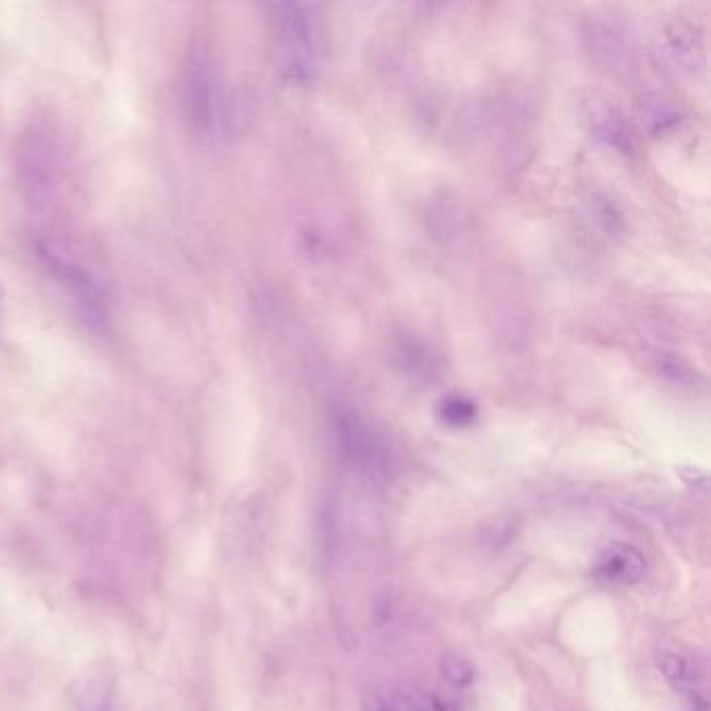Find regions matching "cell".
I'll return each mask as SVG.
<instances>
[{"mask_svg": "<svg viewBox=\"0 0 711 711\" xmlns=\"http://www.w3.org/2000/svg\"><path fill=\"white\" fill-rule=\"evenodd\" d=\"M184 107L192 124L205 136L217 130L219 96L215 80L203 61H190L184 69Z\"/></svg>", "mask_w": 711, "mask_h": 711, "instance_id": "1", "label": "cell"}, {"mask_svg": "<svg viewBox=\"0 0 711 711\" xmlns=\"http://www.w3.org/2000/svg\"><path fill=\"white\" fill-rule=\"evenodd\" d=\"M645 572H647V561L643 553L624 543L607 547L599 557L597 574L609 582L634 584L643 580Z\"/></svg>", "mask_w": 711, "mask_h": 711, "instance_id": "2", "label": "cell"}, {"mask_svg": "<svg viewBox=\"0 0 711 711\" xmlns=\"http://www.w3.org/2000/svg\"><path fill=\"white\" fill-rule=\"evenodd\" d=\"M113 680L105 668H96L78 678L73 686V699L82 711H109Z\"/></svg>", "mask_w": 711, "mask_h": 711, "instance_id": "3", "label": "cell"}, {"mask_svg": "<svg viewBox=\"0 0 711 711\" xmlns=\"http://www.w3.org/2000/svg\"><path fill=\"white\" fill-rule=\"evenodd\" d=\"M438 699L413 689H390L367 701V711H436Z\"/></svg>", "mask_w": 711, "mask_h": 711, "instance_id": "4", "label": "cell"}, {"mask_svg": "<svg viewBox=\"0 0 711 711\" xmlns=\"http://www.w3.org/2000/svg\"><path fill=\"white\" fill-rule=\"evenodd\" d=\"M661 670H664L666 678L676 686L678 691L697 689V684L703 676L697 670V664H693L691 659H686L682 655H666V659L661 661Z\"/></svg>", "mask_w": 711, "mask_h": 711, "instance_id": "5", "label": "cell"}, {"mask_svg": "<svg viewBox=\"0 0 711 711\" xmlns=\"http://www.w3.org/2000/svg\"><path fill=\"white\" fill-rule=\"evenodd\" d=\"M440 674L455 686H468L474 680V668L465 657L447 653L440 659Z\"/></svg>", "mask_w": 711, "mask_h": 711, "instance_id": "6", "label": "cell"}, {"mask_svg": "<svg viewBox=\"0 0 711 711\" xmlns=\"http://www.w3.org/2000/svg\"><path fill=\"white\" fill-rule=\"evenodd\" d=\"M436 711H459V709H457V705H453V703H447V701H438V705H436Z\"/></svg>", "mask_w": 711, "mask_h": 711, "instance_id": "7", "label": "cell"}]
</instances>
